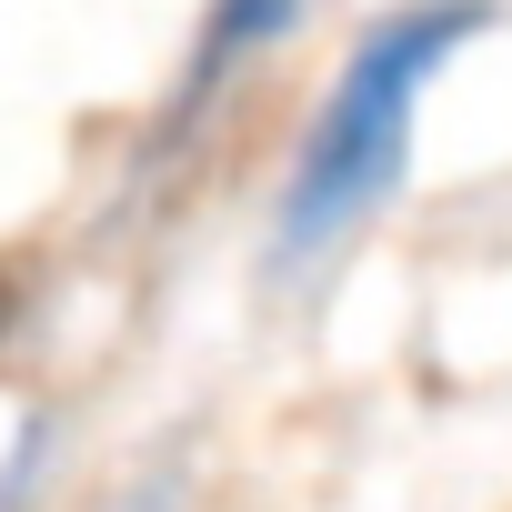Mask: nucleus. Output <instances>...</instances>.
<instances>
[{"label":"nucleus","instance_id":"f257e3e1","mask_svg":"<svg viewBox=\"0 0 512 512\" xmlns=\"http://www.w3.org/2000/svg\"><path fill=\"white\" fill-rule=\"evenodd\" d=\"M492 31V0H402L382 11L342 81L322 91L292 171H282V201H272V262H322L332 241H352L392 191H402V161H412V121H422V91L442 81V61H462V41Z\"/></svg>","mask_w":512,"mask_h":512},{"label":"nucleus","instance_id":"f03ea898","mask_svg":"<svg viewBox=\"0 0 512 512\" xmlns=\"http://www.w3.org/2000/svg\"><path fill=\"white\" fill-rule=\"evenodd\" d=\"M302 21H312V0H211L201 31H191V61H181V101L171 111H201L211 91H231L251 61L282 51Z\"/></svg>","mask_w":512,"mask_h":512},{"label":"nucleus","instance_id":"7ed1b4c3","mask_svg":"<svg viewBox=\"0 0 512 512\" xmlns=\"http://www.w3.org/2000/svg\"><path fill=\"white\" fill-rule=\"evenodd\" d=\"M41 472H51V422H31L0 452V512H41Z\"/></svg>","mask_w":512,"mask_h":512}]
</instances>
